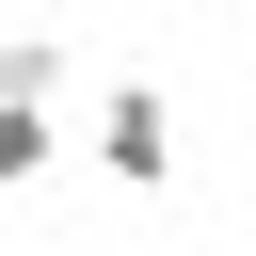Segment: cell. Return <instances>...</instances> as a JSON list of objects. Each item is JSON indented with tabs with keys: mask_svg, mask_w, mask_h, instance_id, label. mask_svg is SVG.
I'll list each match as a JSON object with an SVG mask.
<instances>
[{
	"mask_svg": "<svg viewBox=\"0 0 256 256\" xmlns=\"http://www.w3.org/2000/svg\"><path fill=\"white\" fill-rule=\"evenodd\" d=\"M32 256H80V240H32Z\"/></svg>",
	"mask_w": 256,
	"mask_h": 256,
	"instance_id": "obj_4",
	"label": "cell"
},
{
	"mask_svg": "<svg viewBox=\"0 0 256 256\" xmlns=\"http://www.w3.org/2000/svg\"><path fill=\"white\" fill-rule=\"evenodd\" d=\"M0 96H48V112H64V32H48V16L0 32Z\"/></svg>",
	"mask_w": 256,
	"mask_h": 256,
	"instance_id": "obj_3",
	"label": "cell"
},
{
	"mask_svg": "<svg viewBox=\"0 0 256 256\" xmlns=\"http://www.w3.org/2000/svg\"><path fill=\"white\" fill-rule=\"evenodd\" d=\"M48 160H64V112L48 96H0V192H32Z\"/></svg>",
	"mask_w": 256,
	"mask_h": 256,
	"instance_id": "obj_2",
	"label": "cell"
},
{
	"mask_svg": "<svg viewBox=\"0 0 256 256\" xmlns=\"http://www.w3.org/2000/svg\"><path fill=\"white\" fill-rule=\"evenodd\" d=\"M80 160H96L112 192H160V176H176V96H160V80H96V128H80Z\"/></svg>",
	"mask_w": 256,
	"mask_h": 256,
	"instance_id": "obj_1",
	"label": "cell"
}]
</instances>
